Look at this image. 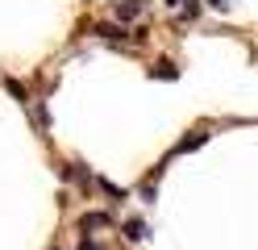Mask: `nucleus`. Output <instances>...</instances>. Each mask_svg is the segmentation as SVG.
<instances>
[{
    "label": "nucleus",
    "mask_w": 258,
    "mask_h": 250,
    "mask_svg": "<svg viewBox=\"0 0 258 250\" xmlns=\"http://www.w3.org/2000/svg\"><path fill=\"white\" fill-rule=\"evenodd\" d=\"M204 142H208V133H204V129H196V133H191V138H183V142L175 146V150H179V155H183V150H196V146H204Z\"/></svg>",
    "instance_id": "obj_2"
},
{
    "label": "nucleus",
    "mask_w": 258,
    "mask_h": 250,
    "mask_svg": "<svg viewBox=\"0 0 258 250\" xmlns=\"http://www.w3.org/2000/svg\"><path fill=\"white\" fill-rule=\"evenodd\" d=\"M125 238L129 242H142V238H146V225H142V221H125Z\"/></svg>",
    "instance_id": "obj_4"
},
{
    "label": "nucleus",
    "mask_w": 258,
    "mask_h": 250,
    "mask_svg": "<svg viewBox=\"0 0 258 250\" xmlns=\"http://www.w3.org/2000/svg\"><path fill=\"white\" fill-rule=\"evenodd\" d=\"M79 250H108V246H100V242H92V238H84V242H79Z\"/></svg>",
    "instance_id": "obj_8"
},
{
    "label": "nucleus",
    "mask_w": 258,
    "mask_h": 250,
    "mask_svg": "<svg viewBox=\"0 0 258 250\" xmlns=\"http://www.w3.org/2000/svg\"><path fill=\"white\" fill-rule=\"evenodd\" d=\"M117 17H121V21H129V17H138V0H125V5H117Z\"/></svg>",
    "instance_id": "obj_6"
},
{
    "label": "nucleus",
    "mask_w": 258,
    "mask_h": 250,
    "mask_svg": "<svg viewBox=\"0 0 258 250\" xmlns=\"http://www.w3.org/2000/svg\"><path fill=\"white\" fill-rule=\"evenodd\" d=\"M5 88H9L13 96H17L21 105H25V100H29V92H25V83H21V79H13V75H9V79H5Z\"/></svg>",
    "instance_id": "obj_5"
},
{
    "label": "nucleus",
    "mask_w": 258,
    "mask_h": 250,
    "mask_svg": "<svg viewBox=\"0 0 258 250\" xmlns=\"http://www.w3.org/2000/svg\"><path fill=\"white\" fill-rule=\"evenodd\" d=\"M104 225H108V217H104V213H88L84 221H79V229H84V233H88V229H104Z\"/></svg>",
    "instance_id": "obj_1"
},
{
    "label": "nucleus",
    "mask_w": 258,
    "mask_h": 250,
    "mask_svg": "<svg viewBox=\"0 0 258 250\" xmlns=\"http://www.w3.org/2000/svg\"><path fill=\"white\" fill-rule=\"evenodd\" d=\"M96 33H100V38H112V42L125 38V29H117V25H96Z\"/></svg>",
    "instance_id": "obj_7"
},
{
    "label": "nucleus",
    "mask_w": 258,
    "mask_h": 250,
    "mask_svg": "<svg viewBox=\"0 0 258 250\" xmlns=\"http://www.w3.org/2000/svg\"><path fill=\"white\" fill-rule=\"evenodd\" d=\"M208 5H213V9H225V0H208Z\"/></svg>",
    "instance_id": "obj_9"
},
{
    "label": "nucleus",
    "mask_w": 258,
    "mask_h": 250,
    "mask_svg": "<svg viewBox=\"0 0 258 250\" xmlns=\"http://www.w3.org/2000/svg\"><path fill=\"white\" fill-rule=\"evenodd\" d=\"M150 75H158V79H179V67H171V63H158V67H150Z\"/></svg>",
    "instance_id": "obj_3"
}]
</instances>
